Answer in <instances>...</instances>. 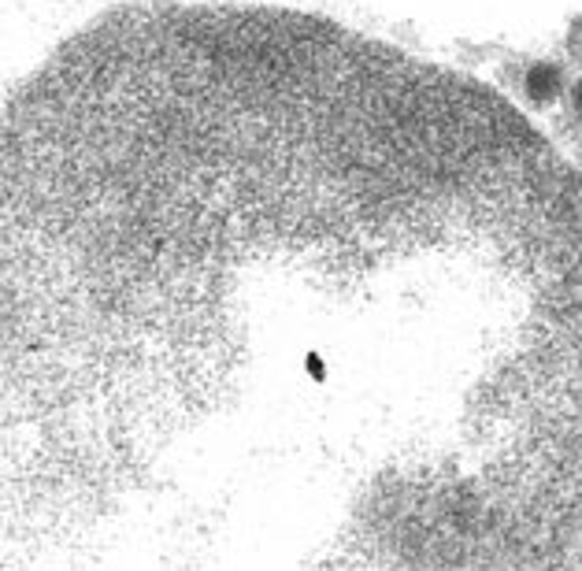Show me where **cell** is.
<instances>
[{"label":"cell","mask_w":582,"mask_h":571,"mask_svg":"<svg viewBox=\"0 0 582 571\" xmlns=\"http://www.w3.org/2000/svg\"><path fill=\"white\" fill-rule=\"evenodd\" d=\"M4 545L582 571V171L338 19L115 8L0 119Z\"/></svg>","instance_id":"cell-1"},{"label":"cell","mask_w":582,"mask_h":571,"mask_svg":"<svg viewBox=\"0 0 582 571\" xmlns=\"http://www.w3.org/2000/svg\"><path fill=\"white\" fill-rule=\"evenodd\" d=\"M560 90V71L556 67H534L531 74H527V96L538 104H545V101H553V93Z\"/></svg>","instance_id":"cell-2"}]
</instances>
